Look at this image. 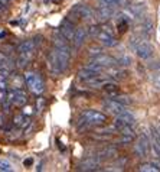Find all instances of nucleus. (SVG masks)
Masks as SVG:
<instances>
[{"label":"nucleus","instance_id":"a878e982","mask_svg":"<svg viewBox=\"0 0 160 172\" xmlns=\"http://www.w3.org/2000/svg\"><path fill=\"white\" fill-rule=\"evenodd\" d=\"M139 171H141V172H157L159 168L152 162V164H141L139 166Z\"/></svg>","mask_w":160,"mask_h":172},{"label":"nucleus","instance_id":"1a4fd4ad","mask_svg":"<svg viewBox=\"0 0 160 172\" xmlns=\"http://www.w3.org/2000/svg\"><path fill=\"white\" fill-rule=\"evenodd\" d=\"M149 153V142L146 136H140L134 145V155L137 158H146Z\"/></svg>","mask_w":160,"mask_h":172},{"label":"nucleus","instance_id":"9d476101","mask_svg":"<svg viewBox=\"0 0 160 172\" xmlns=\"http://www.w3.org/2000/svg\"><path fill=\"white\" fill-rule=\"evenodd\" d=\"M100 162L101 161L98 159V156H91V158H87L85 161L81 162V165L78 166L80 171H85V172H94L98 171V166H100Z\"/></svg>","mask_w":160,"mask_h":172},{"label":"nucleus","instance_id":"a211bd4d","mask_svg":"<svg viewBox=\"0 0 160 172\" xmlns=\"http://www.w3.org/2000/svg\"><path fill=\"white\" fill-rule=\"evenodd\" d=\"M115 117L120 119V120L124 122L126 124H130V126H134L136 124V117L130 113V111H127V110H124V111H121V113H117L115 114Z\"/></svg>","mask_w":160,"mask_h":172},{"label":"nucleus","instance_id":"423d86ee","mask_svg":"<svg viewBox=\"0 0 160 172\" xmlns=\"http://www.w3.org/2000/svg\"><path fill=\"white\" fill-rule=\"evenodd\" d=\"M58 30L61 32V35L67 39L68 42H71L72 38H74V34H75V23L71 22L67 17V19H63L62 20V23H61V26H59Z\"/></svg>","mask_w":160,"mask_h":172},{"label":"nucleus","instance_id":"39448f33","mask_svg":"<svg viewBox=\"0 0 160 172\" xmlns=\"http://www.w3.org/2000/svg\"><path fill=\"white\" fill-rule=\"evenodd\" d=\"M97 39L104 46H108V48L117 45V39H115V36H114L113 32H111L108 28H101L100 34L97 35Z\"/></svg>","mask_w":160,"mask_h":172},{"label":"nucleus","instance_id":"0eeeda50","mask_svg":"<svg viewBox=\"0 0 160 172\" xmlns=\"http://www.w3.org/2000/svg\"><path fill=\"white\" fill-rule=\"evenodd\" d=\"M134 51L137 52L139 58H141V59H149L153 55V46H152V43L149 42L147 39L140 41V43L136 46Z\"/></svg>","mask_w":160,"mask_h":172},{"label":"nucleus","instance_id":"2f4dec72","mask_svg":"<svg viewBox=\"0 0 160 172\" xmlns=\"http://www.w3.org/2000/svg\"><path fill=\"white\" fill-rule=\"evenodd\" d=\"M121 136H123V138L117 140V145H118V143H120V145H121V143H131L133 140H134V138H136V136H128V134H121Z\"/></svg>","mask_w":160,"mask_h":172},{"label":"nucleus","instance_id":"dca6fc26","mask_svg":"<svg viewBox=\"0 0 160 172\" xmlns=\"http://www.w3.org/2000/svg\"><path fill=\"white\" fill-rule=\"evenodd\" d=\"M98 159L102 161V159H110V158H115L117 156V149L114 146H107L104 147V149H101V151L97 153Z\"/></svg>","mask_w":160,"mask_h":172},{"label":"nucleus","instance_id":"58836bf2","mask_svg":"<svg viewBox=\"0 0 160 172\" xmlns=\"http://www.w3.org/2000/svg\"><path fill=\"white\" fill-rule=\"evenodd\" d=\"M0 2H2L3 4H9V3H12L13 0H0Z\"/></svg>","mask_w":160,"mask_h":172},{"label":"nucleus","instance_id":"cd10ccee","mask_svg":"<svg viewBox=\"0 0 160 172\" xmlns=\"http://www.w3.org/2000/svg\"><path fill=\"white\" fill-rule=\"evenodd\" d=\"M131 12L134 13L136 17L141 16V15L144 13V6L143 4H133V6H131Z\"/></svg>","mask_w":160,"mask_h":172},{"label":"nucleus","instance_id":"412c9836","mask_svg":"<svg viewBox=\"0 0 160 172\" xmlns=\"http://www.w3.org/2000/svg\"><path fill=\"white\" fill-rule=\"evenodd\" d=\"M102 88H104V91H106L107 94H110V96L118 94V85L115 84V83H113V81H107L106 84L102 85Z\"/></svg>","mask_w":160,"mask_h":172},{"label":"nucleus","instance_id":"f257e3e1","mask_svg":"<svg viewBox=\"0 0 160 172\" xmlns=\"http://www.w3.org/2000/svg\"><path fill=\"white\" fill-rule=\"evenodd\" d=\"M23 80H25L26 85L30 88V91L36 94V96H41L45 90V84H43V80L41 78V75H38L36 72L28 71L23 75Z\"/></svg>","mask_w":160,"mask_h":172},{"label":"nucleus","instance_id":"72a5a7b5","mask_svg":"<svg viewBox=\"0 0 160 172\" xmlns=\"http://www.w3.org/2000/svg\"><path fill=\"white\" fill-rule=\"evenodd\" d=\"M88 54H89V57H95V55H98V54H102V49L98 48V46H91L88 49Z\"/></svg>","mask_w":160,"mask_h":172},{"label":"nucleus","instance_id":"c756f323","mask_svg":"<svg viewBox=\"0 0 160 172\" xmlns=\"http://www.w3.org/2000/svg\"><path fill=\"white\" fill-rule=\"evenodd\" d=\"M101 4H107V6H111V7H115L118 4L123 3V0H100Z\"/></svg>","mask_w":160,"mask_h":172},{"label":"nucleus","instance_id":"f3484780","mask_svg":"<svg viewBox=\"0 0 160 172\" xmlns=\"http://www.w3.org/2000/svg\"><path fill=\"white\" fill-rule=\"evenodd\" d=\"M29 124H30V120L25 113L23 114H16V116L13 117V126L19 127V129H25V127L29 126Z\"/></svg>","mask_w":160,"mask_h":172},{"label":"nucleus","instance_id":"473e14b6","mask_svg":"<svg viewBox=\"0 0 160 172\" xmlns=\"http://www.w3.org/2000/svg\"><path fill=\"white\" fill-rule=\"evenodd\" d=\"M115 100L117 101H120L121 104H128V103H133V100L131 98H128V97H126V96H118V94H115Z\"/></svg>","mask_w":160,"mask_h":172},{"label":"nucleus","instance_id":"9b49d317","mask_svg":"<svg viewBox=\"0 0 160 172\" xmlns=\"http://www.w3.org/2000/svg\"><path fill=\"white\" fill-rule=\"evenodd\" d=\"M91 61H93V62L100 64V65H102L104 68H108V67H117L115 58L110 57V55H106V54H98V55H95V57H91Z\"/></svg>","mask_w":160,"mask_h":172},{"label":"nucleus","instance_id":"ea45409f","mask_svg":"<svg viewBox=\"0 0 160 172\" xmlns=\"http://www.w3.org/2000/svg\"><path fill=\"white\" fill-rule=\"evenodd\" d=\"M157 132H159V133H160V127H159V129H157Z\"/></svg>","mask_w":160,"mask_h":172},{"label":"nucleus","instance_id":"4be33fe9","mask_svg":"<svg viewBox=\"0 0 160 172\" xmlns=\"http://www.w3.org/2000/svg\"><path fill=\"white\" fill-rule=\"evenodd\" d=\"M23 83H25V80H23L20 75H17V74H12V75H10L9 84H12V88H22Z\"/></svg>","mask_w":160,"mask_h":172},{"label":"nucleus","instance_id":"6ab92c4d","mask_svg":"<svg viewBox=\"0 0 160 172\" xmlns=\"http://www.w3.org/2000/svg\"><path fill=\"white\" fill-rule=\"evenodd\" d=\"M97 75H98V72L89 71L87 68H82V70L78 72V78H80L81 81H84V83H87L88 80H91V78H94V77H97Z\"/></svg>","mask_w":160,"mask_h":172},{"label":"nucleus","instance_id":"393cba45","mask_svg":"<svg viewBox=\"0 0 160 172\" xmlns=\"http://www.w3.org/2000/svg\"><path fill=\"white\" fill-rule=\"evenodd\" d=\"M84 68H87V70H89V71L98 72V74H100V72H102L104 70H106V68L102 67V65H100V64H97V62H93V61H91L89 64H87Z\"/></svg>","mask_w":160,"mask_h":172},{"label":"nucleus","instance_id":"4468645a","mask_svg":"<svg viewBox=\"0 0 160 172\" xmlns=\"http://www.w3.org/2000/svg\"><path fill=\"white\" fill-rule=\"evenodd\" d=\"M35 49H36V45H35L33 39H26L23 41L22 43H19L17 46V51H19V54H25V55H33Z\"/></svg>","mask_w":160,"mask_h":172},{"label":"nucleus","instance_id":"2eb2a0df","mask_svg":"<svg viewBox=\"0 0 160 172\" xmlns=\"http://www.w3.org/2000/svg\"><path fill=\"white\" fill-rule=\"evenodd\" d=\"M97 13H98V17H100L101 20H108L110 17L114 15V7L100 3V6H98V9H97Z\"/></svg>","mask_w":160,"mask_h":172},{"label":"nucleus","instance_id":"5701e85b","mask_svg":"<svg viewBox=\"0 0 160 172\" xmlns=\"http://www.w3.org/2000/svg\"><path fill=\"white\" fill-rule=\"evenodd\" d=\"M128 25H130V22L127 20L126 17H123L121 15H120V19H118L117 22V30L120 32V34H124L127 29H128Z\"/></svg>","mask_w":160,"mask_h":172},{"label":"nucleus","instance_id":"20e7f679","mask_svg":"<svg viewBox=\"0 0 160 172\" xmlns=\"http://www.w3.org/2000/svg\"><path fill=\"white\" fill-rule=\"evenodd\" d=\"M71 16H74V23L78 19H84V20H93L94 19V10L87 4H76L75 7L71 10Z\"/></svg>","mask_w":160,"mask_h":172},{"label":"nucleus","instance_id":"e433bc0d","mask_svg":"<svg viewBox=\"0 0 160 172\" xmlns=\"http://www.w3.org/2000/svg\"><path fill=\"white\" fill-rule=\"evenodd\" d=\"M4 126V116L3 113H0V127H3Z\"/></svg>","mask_w":160,"mask_h":172},{"label":"nucleus","instance_id":"b1692460","mask_svg":"<svg viewBox=\"0 0 160 172\" xmlns=\"http://www.w3.org/2000/svg\"><path fill=\"white\" fill-rule=\"evenodd\" d=\"M30 55H25V54H19V58H17V67L19 68H25L30 61Z\"/></svg>","mask_w":160,"mask_h":172},{"label":"nucleus","instance_id":"4c0bfd02","mask_svg":"<svg viewBox=\"0 0 160 172\" xmlns=\"http://www.w3.org/2000/svg\"><path fill=\"white\" fill-rule=\"evenodd\" d=\"M4 10H6V4H3L2 2H0V13L4 12Z\"/></svg>","mask_w":160,"mask_h":172},{"label":"nucleus","instance_id":"c85d7f7f","mask_svg":"<svg viewBox=\"0 0 160 172\" xmlns=\"http://www.w3.org/2000/svg\"><path fill=\"white\" fill-rule=\"evenodd\" d=\"M100 30H101V28H100L98 25H93V26H89V29H87V32L89 34V36L97 38V35L100 34Z\"/></svg>","mask_w":160,"mask_h":172},{"label":"nucleus","instance_id":"bb28decb","mask_svg":"<svg viewBox=\"0 0 160 172\" xmlns=\"http://www.w3.org/2000/svg\"><path fill=\"white\" fill-rule=\"evenodd\" d=\"M0 171L2 172H12L13 171L12 164L7 162V161H4V159H0Z\"/></svg>","mask_w":160,"mask_h":172},{"label":"nucleus","instance_id":"7ed1b4c3","mask_svg":"<svg viewBox=\"0 0 160 172\" xmlns=\"http://www.w3.org/2000/svg\"><path fill=\"white\" fill-rule=\"evenodd\" d=\"M6 96H7V100L17 107H23L28 103V96L23 91V88H10L6 91Z\"/></svg>","mask_w":160,"mask_h":172},{"label":"nucleus","instance_id":"ddd939ff","mask_svg":"<svg viewBox=\"0 0 160 172\" xmlns=\"http://www.w3.org/2000/svg\"><path fill=\"white\" fill-rule=\"evenodd\" d=\"M87 35H88V32H87L85 28H78V29H75L74 38H72V41H71L75 49H78V48L82 46V43H84L85 39H87Z\"/></svg>","mask_w":160,"mask_h":172},{"label":"nucleus","instance_id":"c9c22d12","mask_svg":"<svg viewBox=\"0 0 160 172\" xmlns=\"http://www.w3.org/2000/svg\"><path fill=\"white\" fill-rule=\"evenodd\" d=\"M32 164H33V159H32V158H28V159L23 161V165H25V166H30Z\"/></svg>","mask_w":160,"mask_h":172},{"label":"nucleus","instance_id":"f03ea898","mask_svg":"<svg viewBox=\"0 0 160 172\" xmlns=\"http://www.w3.org/2000/svg\"><path fill=\"white\" fill-rule=\"evenodd\" d=\"M81 119L84 120L88 126H101L107 122V116L106 114L100 113L97 110H85L81 114Z\"/></svg>","mask_w":160,"mask_h":172},{"label":"nucleus","instance_id":"aec40b11","mask_svg":"<svg viewBox=\"0 0 160 172\" xmlns=\"http://www.w3.org/2000/svg\"><path fill=\"white\" fill-rule=\"evenodd\" d=\"M115 62H117L118 67L127 68V67H130L131 65V58L127 54H120L117 58H115Z\"/></svg>","mask_w":160,"mask_h":172},{"label":"nucleus","instance_id":"7c9ffc66","mask_svg":"<svg viewBox=\"0 0 160 172\" xmlns=\"http://www.w3.org/2000/svg\"><path fill=\"white\" fill-rule=\"evenodd\" d=\"M9 87V77L0 74V90H7Z\"/></svg>","mask_w":160,"mask_h":172},{"label":"nucleus","instance_id":"f704fd0d","mask_svg":"<svg viewBox=\"0 0 160 172\" xmlns=\"http://www.w3.org/2000/svg\"><path fill=\"white\" fill-rule=\"evenodd\" d=\"M152 81L157 88H160V74H154V75L152 77Z\"/></svg>","mask_w":160,"mask_h":172},{"label":"nucleus","instance_id":"f8f14e48","mask_svg":"<svg viewBox=\"0 0 160 172\" xmlns=\"http://www.w3.org/2000/svg\"><path fill=\"white\" fill-rule=\"evenodd\" d=\"M102 106H104L108 111H111V113H114V114L121 113V111L126 110V106L121 104V103L117 101L115 98H106V100L102 101Z\"/></svg>","mask_w":160,"mask_h":172},{"label":"nucleus","instance_id":"6e6552de","mask_svg":"<svg viewBox=\"0 0 160 172\" xmlns=\"http://www.w3.org/2000/svg\"><path fill=\"white\" fill-rule=\"evenodd\" d=\"M48 70L51 72L52 75H61L63 72V70L61 68V64L58 61V57L55 54V51H51L49 55H48Z\"/></svg>","mask_w":160,"mask_h":172}]
</instances>
